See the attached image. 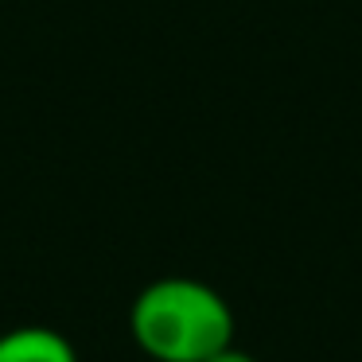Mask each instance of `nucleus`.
I'll return each instance as SVG.
<instances>
[{
    "label": "nucleus",
    "mask_w": 362,
    "mask_h": 362,
    "mask_svg": "<svg viewBox=\"0 0 362 362\" xmlns=\"http://www.w3.org/2000/svg\"><path fill=\"white\" fill-rule=\"evenodd\" d=\"M206 362H257V358H253L250 351H238V346L230 343V346H222L218 354H211V358H206Z\"/></svg>",
    "instance_id": "nucleus-3"
},
{
    "label": "nucleus",
    "mask_w": 362,
    "mask_h": 362,
    "mask_svg": "<svg viewBox=\"0 0 362 362\" xmlns=\"http://www.w3.org/2000/svg\"><path fill=\"white\" fill-rule=\"evenodd\" d=\"M0 362H78V354L51 327H12L0 335Z\"/></svg>",
    "instance_id": "nucleus-2"
},
{
    "label": "nucleus",
    "mask_w": 362,
    "mask_h": 362,
    "mask_svg": "<svg viewBox=\"0 0 362 362\" xmlns=\"http://www.w3.org/2000/svg\"><path fill=\"white\" fill-rule=\"evenodd\" d=\"M129 331L156 362H206L234 343V312L211 284L160 276L133 300Z\"/></svg>",
    "instance_id": "nucleus-1"
}]
</instances>
